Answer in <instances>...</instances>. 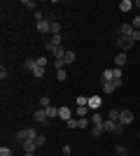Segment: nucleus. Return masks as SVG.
Here are the masks:
<instances>
[{
	"label": "nucleus",
	"mask_w": 140,
	"mask_h": 156,
	"mask_svg": "<svg viewBox=\"0 0 140 156\" xmlns=\"http://www.w3.org/2000/svg\"><path fill=\"white\" fill-rule=\"evenodd\" d=\"M35 137H38V130L35 128H23V130L16 133L14 140H16V144H23V142H28V140H35Z\"/></svg>",
	"instance_id": "nucleus-1"
},
{
	"label": "nucleus",
	"mask_w": 140,
	"mask_h": 156,
	"mask_svg": "<svg viewBox=\"0 0 140 156\" xmlns=\"http://www.w3.org/2000/svg\"><path fill=\"white\" fill-rule=\"evenodd\" d=\"M133 44H135V42H133L131 37H121V35H117V47H119V51H124V54H126V51H128V49H131Z\"/></svg>",
	"instance_id": "nucleus-2"
},
{
	"label": "nucleus",
	"mask_w": 140,
	"mask_h": 156,
	"mask_svg": "<svg viewBox=\"0 0 140 156\" xmlns=\"http://www.w3.org/2000/svg\"><path fill=\"white\" fill-rule=\"evenodd\" d=\"M33 121H38V124L47 126V124H49V117H47V112L40 107V110H35V112H33Z\"/></svg>",
	"instance_id": "nucleus-3"
},
{
	"label": "nucleus",
	"mask_w": 140,
	"mask_h": 156,
	"mask_svg": "<svg viewBox=\"0 0 140 156\" xmlns=\"http://www.w3.org/2000/svg\"><path fill=\"white\" fill-rule=\"evenodd\" d=\"M133 33H135L133 23H121L119 26V35L121 37H133Z\"/></svg>",
	"instance_id": "nucleus-4"
},
{
	"label": "nucleus",
	"mask_w": 140,
	"mask_h": 156,
	"mask_svg": "<svg viewBox=\"0 0 140 156\" xmlns=\"http://www.w3.org/2000/svg\"><path fill=\"white\" fill-rule=\"evenodd\" d=\"M133 112H131V110H121V117H119V124H124V126H128V124H131V121H133Z\"/></svg>",
	"instance_id": "nucleus-5"
},
{
	"label": "nucleus",
	"mask_w": 140,
	"mask_h": 156,
	"mask_svg": "<svg viewBox=\"0 0 140 156\" xmlns=\"http://www.w3.org/2000/svg\"><path fill=\"white\" fill-rule=\"evenodd\" d=\"M38 33L40 35H47V33H52V21H38Z\"/></svg>",
	"instance_id": "nucleus-6"
},
{
	"label": "nucleus",
	"mask_w": 140,
	"mask_h": 156,
	"mask_svg": "<svg viewBox=\"0 0 140 156\" xmlns=\"http://www.w3.org/2000/svg\"><path fill=\"white\" fill-rule=\"evenodd\" d=\"M100 103H103V100H100L98 96H89V110H91V112H98Z\"/></svg>",
	"instance_id": "nucleus-7"
},
{
	"label": "nucleus",
	"mask_w": 140,
	"mask_h": 156,
	"mask_svg": "<svg viewBox=\"0 0 140 156\" xmlns=\"http://www.w3.org/2000/svg\"><path fill=\"white\" fill-rule=\"evenodd\" d=\"M59 117L63 119V121H68V119H73V112H70V107H66V105H61V107H59Z\"/></svg>",
	"instance_id": "nucleus-8"
},
{
	"label": "nucleus",
	"mask_w": 140,
	"mask_h": 156,
	"mask_svg": "<svg viewBox=\"0 0 140 156\" xmlns=\"http://www.w3.org/2000/svg\"><path fill=\"white\" fill-rule=\"evenodd\" d=\"M119 117H121V110H117V107H112V110H110V114H107V119H110V121H114V124H119Z\"/></svg>",
	"instance_id": "nucleus-9"
},
{
	"label": "nucleus",
	"mask_w": 140,
	"mask_h": 156,
	"mask_svg": "<svg viewBox=\"0 0 140 156\" xmlns=\"http://www.w3.org/2000/svg\"><path fill=\"white\" fill-rule=\"evenodd\" d=\"M21 147H23V151H26V154H33L35 147H38V142H35V140H28V142H23Z\"/></svg>",
	"instance_id": "nucleus-10"
},
{
	"label": "nucleus",
	"mask_w": 140,
	"mask_h": 156,
	"mask_svg": "<svg viewBox=\"0 0 140 156\" xmlns=\"http://www.w3.org/2000/svg\"><path fill=\"white\" fill-rule=\"evenodd\" d=\"M117 82H103V93H114V89H117Z\"/></svg>",
	"instance_id": "nucleus-11"
},
{
	"label": "nucleus",
	"mask_w": 140,
	"mask_h": 156,
	"mask_svg": "<svg viewBox=\"0 0 140 156\" xmlns=\"http://www.w3.org/2000/svg\"><path fill=\"white\" fill-rule=\"evenodd\" d=\"M89 119H91V126H100V124H103V121H105V119L100 117L98 112H91V117H89Z\"/></svg>",
	"instance_id": "nucleus-12"
},
{
	"label": "nucleus",
	"mask_w": 140,
	"mask_h": 156,
	"mask_svg": "<svg viewBox=\"0 0 140 156\" xmlns=\"http://www.w3.org/2000/svg\"><path fill=\"white\" fill-rule=\"evenodd\" d=\"M114 128H117V124H114V121H110V119H105V121H103V130H105V133H114Z\"/></svg>",
	"instance_id": "nucleus-13"
},
{
	"label": "nucleus",
	"mask_w": 140,
	"mask_h": 156,
	"mask_svg": "<svg viewBox=\"0 0 140 156\" xmlns=\"http://www.w3.org/2000/svg\"><path fill=\"white\" fill-rule=\"evenodd\" d=\"M23 68H26V70H31V72H33L35 68H38V61H35V58H26V61H23Z\"/></svg>",
	"instance_id": "nucleus-14"
},
{
	"label": "nucleus",
	"mask_w": 140,
	"mask_h": 156,
	"mask_svg": "<svg viewBox=\"0 0 140 156\" xmlns=\"http://www.w3.org/2000/svg\"><path fill=\"white\" fill-rule=\"evenodd\" d=\"M52 54H54V58H56V61H63V56H66V49H63V47H56Z\"/></svg>",
	"instance_id": "nucleus-15"
},
{
	"label": "nucleus",
	"mask_w": 140,
	"mask_h": 156,
	"mask_svg": "<svg viewBox=\"0 0 140 156\" xmlns=\"http://www.w3.org/2000/svg\"><path fill=\"white\" fill-rule=\"evenodd\" d=\"M114 63H117V68H121V65L126 63V54H124V51H119L117 56H114Z\"/></svg>",
	"instance_id": "nucleus-16"
},
{
	"label": "nucleus",
	"mask_w": 140,
	"mask_h": 156,
	"mask_svg": "<svg viewBox=\"0 0 140 156\" xmlns=\"http://www.w3.org/2000/svg\"><path fill=\"white\" fill-rule=\"evenodd\" d=\"M103 133H105V130H103V124L100 126H91V137H100Z\"/></svg>",
	"instance_id": "nucleus-17"
},
{
	"label": "nucleus",
	"mask_w": 140,
	"mask_h": 156,
	"mask_svg": "<svg viewBox=\"0 0 140 156\" xmlns=\"http://www.w3.org/2000/svg\"><path fill=\"white\" fill-rule=\"evenodd\" d=\"M131 7H133V2H131V0H121V2H119V12H128Z\"/></svg>",
	"instance_id": "nucleus-18"
},
{
	"label": "nucleus",
	"mask_w": 140,
	"mask_h": 156,
	"mask_svg": "<svg viewBox=\"0 0 140 156\" xmlns=\"http://www.w3.org/2000/svg\"><path fill=\"white\" fill-rule=\"evenodd\" d=\"M77 126H80V128H89V126H91V119H89V117L77 119Z\"/></svg>",
	"instance_id": "nucleus-19"
},
{
	"label": "nucleus",
	"mask_w": 140,
	"mask_h": 156,
	"mask_svg": "<svg viewBox=\"0 0 140 156\" xmlns=\"http://www.w3.org/2000/svg\"><path fill=\"white\" fill-rule=\"evenodd\" d=\"M103 82H114V70H103Z\"/></svg>",
	"instance_id": "nucleus-20"
},
{
	"label": "nucleus",
	"mask_w": 140,
	"mask_h": 156,
	"mask_svg": "<svg viewBox=\"0 0 140 156\" xmlns=\"http://www.w3.org/2000/svg\"><path fill=\"white\" fill-rule=\"evenodd\" d=\"M63 63H66V65L75 63V51H66V56H63Z\"/></svg>",
	"instance_id": "nucleus-21"
},
{
	"label": "nucleus",
	"mask_w": 140,
	"mask_h": 156,
	"mask_svg": "<svg viewBox=\"0 0 140 156\" xmlns=\"http://www.w3.org/2000/svg\"><path fill=\"white\" fill-rule=\"evenodd\" d=\"M47 117H49V119H54V117H59V107H54V105H52V107H47Z\"/></svg>",
	"instance_id": "nucleus-22"
},
{
	"label": "nucleus",
	"mask_w": 140,
	"mask_h": 156,
	"mask_svg": "<svg viewBox=\"0 0 140 156\" xmlns=\"http://www.w3.org/2000/svg\"><path fill=\"white\" fill-rule=\"evenodd\" d=\"M112 70H114V82H117V84H121V77H124L121 68H112Z\"/></svg>",
	"instance_id": "nucleus-23"
},
{
	"label": "nucleus",
	"mask_w": 140,
	"mask_h": 156,
	"mask_svg": "<svg viewBox=\"0 0 140 156\" xmlns=\"http://www.w3.org/2000/svg\"><path fill=\"white\" fill-rule=\"evenodd\" d=\"M23 7H26V9H33V12H38V5H35V0H23Z\"/></svg>",
	"instance_id": "nucleus-24"
},
{
	"label": "nucleus",
	"mask_w": 140,
	"mask_h": 156,
	"mask_svg": "<svg viewBox=\"0 0 140 156\" xmlns=\"http://www.w3.org/2000/svg\"><path fill=\"white\" fill-rule=\"evenodd\" d=\"M52 35H61V23L59 21H52Z\"/></svg>",
	"instance_id": "nucleus-25"
},
{
	"label": "nucleus",
	"mask_w": 140,
	"mask_h": 156,
	"mask_svg": "<svg viewBox=\"0 0 140 156\" xmlns=\"http://www.w3.org/2000/svg\"><path fill=\"white\" fill-rule=\"evenodd\" d=\"M49 44L52 47H61V35H52V37H49Z\"/></svg>",
	"instance_id": "nucleus-26"
},
{
	"label": "nucleus",
	"mask_w": 140,
	"mask_h": 156,
	"mask_svg": "<svg viewBox=\"0 0 140 156\" xmlns=\"http://www.w3.org/2000/svg\"><path fill=\"white\" fill-rule=\"evenodd\" d=\"M84 105H89V98L87 96H77V107H84Z\"/></svg>",
	"instance_id": "nucleus-27"
},
{
	"label": "nucleus",
	"mask_w": 140,
	"mask_h": 156,
	"mask_svg": "<svg viewBox=\"0 0 140 156\" xmlns=\"http://www.w3.org/2000/svg\"><path fill=\"white\" fill-rule=\"evenodd\" d=\"M40 107H42V110L52 107V103H49V98H47V96H42V98H40Z\"/></svg>",
	"instance_id": "nucleus-28"
},
{
	"label": "nucleus",
	"mask_w": 140,
	"mask_h": 156,
	"mask_svg": "<svg viewBox=\"0 0 140 156\" xmlns=\"http://www.w3.org/2000/svg\"><path fill=\"white\" fill-rule=\"evenodd\" d=\"M33 77H45V68H42V65H38L33 70Z\"/></svg>",
	"instance_id": "nucleus-29"
},
{
	"label": "nucleus",
	"mask_w": 140,
	"mask_h": 156,
	"mask_svg": "<svg viewBox=\"0 0 140 156\" xmlns=\"http://www.w3.org/2000/svg\"><path fill=\"white\" fill-rule=\"evenodd\" d=\"M35 142H38V147H45V144H47V137L38 135V137H35Z\"/></svg>",
	"instance_id": "nucleus-30"
},
{
	"label": "nucleus",
	"mask_w": 140,
	"mask_h": 156,
	"mask_svg": "<svg viewBox=\"0 0 140 156\" xmlns=\"http://www.w3.org/2000/svg\"><path fill=\"white\" fill-rule=\"evenodd\" d=\"M0 156H12V149L9 147H0Z\"/></svg>",
	"instance_id": "nucleus-31"
},
{
	"label": "nucleus",
	"mask_w": 140,
	"mask_h": 156,
	"mask_svg": "<svg viewBox=\"0 0 140 156\" xmlns=\"http://www.w3.org/2000/svg\"><path fill=\"white\" fill-rule=\"evenodd\" d=\"M66 124H68V128H80V126H77V119H68Z\"/></svg>",
	"instance_id": "nucleus-32"
},
{
	"label": "nucleus",
	"mask_w": 140,
	"mask_h": 156,
	"mask_svg": "<svg viewBox=\"0 0 140 156\" xmlns=\"http://www.w3.org/2000/svg\"><path fill=\"white\" fill-rule=\"evenodd\" d=\"M124 128H126L124 124H117V128H114V135H121V133H124Z\"/></svg>",
	"instance_id": "nucleus-33"
},
{
	"label": "nucleus",
	"mask_w": 140,
	"mask_h": 156,
	"mask_svg": "<svg viewBox=\"0 0 140 156\" xmlns=\"http://www.w3.org/2000/svg\"><path fill=\"white\" fill-rule=\"evenodd\" d=\"M35 61H38V65H42V68H45V65H47V63H49V61H47V58H45V56H38V58H35Z\"/></svg>",
	"instance_id": "nucleus-34"
},
{
	"label": "nucleus",
	"mask_w": 140,
	"mask_h": 156,
	"mask_svg": "<svg viewBox=\"0 0 140 156\" xmlns=\"http://www.w3.org/2000/svg\"><path fill=\"white\" fill-rule=\"evenodd\" d=\"M114 154H126V147H124V144H117V151H114Z\"/></svg>",
	"instance_id": "nucleus-35"
},
{
	"label": "nucleus",
	"mask_w": 140,
	"mask_h": 156,
	"mask_svg": "<svg viewBox=\"0 0 140 156\" xmlns=\"http://www.w3.org/2000/svg\"><path fill=\"white\" fill-rule=\"evenodd\" d=\"M56 79H59V82H63V79H66V70H59V72H56Z\"/></svg>",
	"instance_id": "nucleus-36"
},
{
	"label": "nucleus",
	"mask_w": 140,
	"mask_h": 156,
	"mask_svg": "<svg viewBox=\"0 0 140 156\" xmlns=\"http://www.w3.org/2000/svg\"><path fill=\"white\" fill-rule=\"evenodd\" d=\"M131 40H133V42H140V30H135V33H133V37H131Z\"/></svg>",
	"instance_id": "nucleus-37"
},
{
	"label": "nucleus",
	"mask_w": 140,
	"mask_h": 156,
	"mask_svg": "<svg viewBox=\"0 0 140 156\" xmlns=\"http://www.w3.org/2000/svg\"><path fill=\"white\" fill-rule=\"evenodd\" d=\"M23 156H35V154H23Z\"/></svg>",
	"instance_id": "nucleus-38"
},
{
	"label": "nucleus",
	"mask_w": 140,
	"mask_h": 156,
	"mask_svg": "<svg viewBox=\"0 0 140 156\" xmlns=\"http://www.w3.org/2000/svg\"><path fill=\"white\" fill-rule=\"evenodd\" d=\"M121 156H128V154H121Z\"/></svg>",
	"instance_id": "nucleus-39"
},
{
	"label": "nucleus",
	"mask_w": 140,
	"mask_h": 156,
	"mask_svg": "<svg viewBox=\"0 0 140 156\" xmlns=\"http://www.w3.org/2000/svg\"><path fill=\"white\" fill-rule=\"evenodd\" d=\"M112 156H117V154H112Z\"/></svg>",
	"instance_id": "nucleus-40"
}]
</instances>
